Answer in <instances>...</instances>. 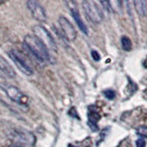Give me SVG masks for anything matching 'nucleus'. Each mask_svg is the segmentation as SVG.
Masks as SVG:
<instances>
[{"label": "nucleus", "instance_id": "0eeeda50", "mask_svg": "<svg viewBox=\"0 0 147 147\" xmlns=\"http://www.w3.org/2000/svg\"><path fill=\"white\" fill-rule=\"evenodd\" d=\"M27 7L35 20L40 22H45L47 20V15H46L44 8L38 1L30 0L27 2Z\"/></svg>", "mask_w": 147, "mask_h": 147}, {"label": "nucleus", "instance_id": "1a4fd4ad", "mask_svg": "<svg viewBox=\"0 0 147 147\" xmlns=\"http://www.w3.org/2000/svg\"><path fill=\"white\" fill-rule=\"evenodd\" d=\"M100 119V115L98 112L95 106H91L89 107L88 110V125L89 128L91 129L93 131H96L98 130V127L96 125V123L99 121Z\"/></svg>", "mask_w": 147, "mask_h": 147}, {"label": "nucleus", "instance_id": "9d476101", "mask_svg": "<svg viewBox=\"0 0 147 147\" xmlns=\"http://www.w3.org/2000/svg\"><path fill=\"white\" fill-rule=\"evenodd\" d=\"M0 70H1L5 75L10 78H15L16 77V73L13 67L8 63V62L6 59L0 56Z\"/></svg>", "mask_w": 147, "mask_h": 147}, {"label": "nucleus", "instance_id": "a211bd4d", "mask_svg": "<svg viewBox=\"0 0 147 147\" xmlns=\"http://www.w3.org/2000/svg\"><path fill=\"white\" fill-rule=\"evenodd\" d=\"M146 142L144 139H138L136 141V147H145Z\"/></svg>", "mask_w": 147, "mask_h": 147}, {"label": "nucleus", "instance_id": "ddd939ff", "mask_svg": "<svg viewBox=\"0 0 147 147\" xmlns=\"http://www.w3.org/2000/svg\"><path fill=\"white\" fill-rule=\"evenodd\" d=\"M121 47L124 51L129 52V51L131 50L132 44H131V40L126 36H123L121 38Z\"/></svg>", "mask_w": 147, "mask_h": 147}, {"label": "nucleus", "instance_id": "7ed1b4c3", "mask_svg": "<svg viewBox=\"0 0 147 147\" xmlns=\"http://www.w3.org/2000/svg\"><path fill=\"white\" fill-rule=\"evenodd\" d=\"M8 55L12 61L15 63L17 67L27 76L33 75V68L30 65V63L28 62L26 57L20 52H18L16 49H12L8 52Z\"/></svg>", "mask_w": 147, "mask_h": 147}, {"label": "nucleus", "instance_id": "6ab92c4d", "mask_svg": "<svg viewBox=\"0 0 147 147\" xmlns=\"http://www.w3.org/2000/svg\"><path fill=\"white\" fill-rule=\"evenodd\" d=\"M10 147H25V146H23V145H20V144H12Z\"/></svg>", "mask_w": 147, "mask_h": 147}, {"label": "nucleus", "instance_id": "f03ea898", "mask_svg": "<svg viewBox=\"0 0 147 147\" xmlns=\"http://www.w3.org/2000/svg\"><path fill=\"white\" fill-rule=\"evenodd\" d=\"M0 87L3 92L7 95V98L13 101L14 103H17L21 106H26L28 103V98L22 91L18 88L17 86L9 85V84H1Z\"/></svg>", "mask_w": 147, "mask_h": 147}, {"label": "nucleus", "instance_id": "6e6552de", "mask_svg": "<svg viewBox=\"0 0 147 147\" xmlns=\"http://www.w3.org/2000/svg\"><path fill=\"white\" fill-rule=\"evenodd\" d=\"M58 22H59V25H60V28H61L63 34L67 40H74L76 38V31L75 30V28H74L72 23L69 21L66 18L60 17Z\"/></svg>", "mask_w": 147, "mask_h": 147}, {"label": "nucleus", "instance_id": "4468645a", "mask_svg": "<svg viewBox=\"0 0 147 147\" xmlns=\"http://www.w3.org/2000/svg\"><path fill=\"white\" fill-rule=\"evenodd\" d=\"M109 6L111 10H114L116 13H122V7H121V2L119 1H109Z\"/></svg>", "mask_w": 147, "mask_h": 147}, {"label": "nucleus", "instance_id": "423d86ee", "mask_svg": "<svg viewBox=\"0 0 147 147\" xmlns=\"http://www.w3.org/2000/svg\"><path fill=\"white\" fill-rule=\"evenodd\" d=\"M12 139L15 141V144L20 145H33L35 144V136L31 132L25 130H15L11 133Z\"/></svg>", "mask_w": 147, "mask_h": 147}, {"label": "nucleus", "instance_id": "2eb2a0df", "mask_svg": "<svg viewBox=\"0 0 147 147\" xmlns=\"http://www.w3.org/2000/svg\"><path fill=\"white\" fill-rule=\"evenodd\" d=\"M136 132L138 135L147 138V126H140L136 129Z\"/></svg>", "mask_w": 147, "mask_h": 147}, {"label": "nucleus", "instance_id": "9b49d317", "mask_svg": "<svg viewBox=\"0 0 147 147\" xmlns=\"http://www.w3.org/2000/svg\"><path fill=\"white\" fill-rule=\"evenodd\" d=\"M71 13H72V16L74 18V20H75L76 22L78 28L80 29V30L83 32V33H85L86 35L88 34V30H87V28H86L85 23L83 22L82 18L79 15V12L77 11V9L76 8H71Z\"/></svg>", "mask_w": 147, "mask_h": 147}, {"label": "nucleus", "instance_id": "20e7f679", "mask_svg": "<svg viewBox=\"0 0 147 147\" xmlns=\"http://www.w3.org/2000/svg\"><path fill=\"white\" fill-rule=\"evenodd\" d=\"M83 7L90 20L95 23H100L104 20V14L96 3L92 0H86L83 2Z\"/></svg>", "mask_w": 147, "mask_h": 147}, {"label": "nucleus", "instance_id": "aec40b11", "mask_svg": "<svg viewBox=\"0 0 147 147\" xmlns=\"http://www.w3.org/2000/svg\"><path fill=\"white\" fill-rule=\"evenodd\" d=\"M69 147H74V146H72V145L70 144V145H69Z\"/></svg>", "mask_w": 147, "mask_h": 147}, {"label": "nucleus", "instance_id": "dca6fc26", "mask_svg": "<svg viewBox=\"0 0 147 147\" xmlns=\"http://www.w3.org/2000/svg\"><path fill=\"white\" fill-rule=\"evenodd\" d=\"M104 95L108 99H113L115 98V96H116V93H115L113 90L109 89V90L104 91Z\"/></svg>", "mask_w": 147, "mask_h": 147}, {"label": "nucleus", "instance_id": "f257e3e1", "mask_svg": "<svg viewBox=\"0 0 147 147\" xmlns=\"http://www.w3.org/2000/svg\"><path fill=\"white\" fill-rule=\"evenodd\" d=\"M23 47L40 63L50 62L49 49L35 35H27L23 40Z\"/></svg>", "mask_w": 147, "mask_h": 147}, {"label": "nucleus", "instance_id": "39448f33", "mask_svg": "<svg viewBox=\"0 0 147 147\" xmlns=\"http://www.w3.org/2000/svg\"><path fill=\"white\" fill-rule=\"evenodd\" d=\"M33 32H34V35L40 40L42 41L48 49L56 52L57 51L56 42H55V40L53 39V37L52 36V34H51L44 27L40 26V25H36L33 28Z\"/></svg>", "mask_w": 147, "mask_h": 147}, {"label": "nucleus", "instance_id": "f8f14e48", "mask_svg": "<svg viewBox=\"0 0 147 147\" xmlns=\"http://www.w3.org/2000/svg\"><path fill=\"white\" fill-rule=\"evenodd\" d=\"M133 4L140 16L145 17L147 15V2L145 0H135Z\"/></svg>", "mask_w": 147, "mask_h": 147}, {"label": "nucleus", "instance_id": "f3484780", "mask_svg": "<svg viewBox=\"0 0 147 147\" xmlns=\"http://www.w3.org/2000/svg\"><path fill=\"white\" fill-rule=\"evenodd\" d=\"M91 55H92V58H93L96 62L100 61V55H99V53L98 52H96V51L92 50L91 51Z\"/></svg>", "mask_w": 147, "mask_h": 147}]
</instances>
